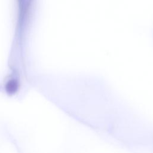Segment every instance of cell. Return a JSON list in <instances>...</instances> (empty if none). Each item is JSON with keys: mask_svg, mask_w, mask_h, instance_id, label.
Segmentation results:
<instances>
[{"mask_svg": "<svg viewBox=\"0 0 153 153\" xmlns=\"http://www.w3.org/2000/svg\"><path fill=\"white\" fill-rule=\"evenodd\" d=\"M19 87V82L18 79L15 77L10 78L5 85V91L8 94H13L17 92Z\"/></svg>", "mask_w": 153, "mask_h": 153, "instance_id": "obj_1", "label": "cell"}]
</instances>
